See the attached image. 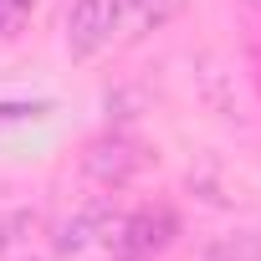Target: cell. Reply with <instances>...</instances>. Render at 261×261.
Segmentation results:
<instances>
[{"label":"cell","instance_id":"cell-5","mask_svg":"<svg viewBox=\"0 0 261 261\" xmlns=\"http://www.w3.org/2000/svg\"><path fill=\"white\" fill-rule=\"evenodd\" d=\"M113 220H118V210H113L108 200L82 205V210L57 230V256H77V251H87V246H102L108 230H113Z\"/></svg>","mask_w":261,"mask_h":261},{"label":"cell","instance_id":"cell-4","mask_svg":"<svg viewBox=\"0 0 261 261\" xmlns=\"http://www.w3.org/2000/svg\"><path fill=\"white\" fill-rule=\"evenodd\" d=\"M57 236L41 210H16L0 220V261H51Z\"/></svg>","mask_w":261,"mask_h":261},{"label":"cell","instance_id":"cell-7","mask_svg":"<svg viewBox=\"0 0 261 261\" xmlns=\"http://www.w3.org/2000/svg\"><path fill=\"white\" fill-rule=\"evenodd\" d=\"M205 261H261V236L256 230H236L205 246Z\"/></svg>","mask_w":261,"mask_h":261},{"label":"cell","instance_id":"cell-1","mask_svg":"<svg viewBox=\"0 0 261 261\" xmlns=\"http://www.w3.org/2000/svg\"><path fill=\"white\" fill-rule=\"evenodd\" d=\"M174 236H179V220H174V210L154 205V210L118 215L102 246L113 251V261H149V256L169 251V246H174Z\"/></svg>","mask_w":261,"mask_h":261},{"label":"cell","instance_id":"cell-2","mask_svg":"<svg viewBox=\"0 0 261 261\" xmlns=\"http://www.w3.org/2000/svg\"><path fill=\"white\" fill-rule=\"evenodd\" d=\"M149 164H154V154H149L139 139H128V134H102V139H92V144L82 149V174L97 179V185H108V190L139 179Z\"/></svg>","mask_w":261,"mask_h":261},{"label":"cell","instance_id":"cell-9","mask_svg":"<svg viewBox=\"0 0 261 261\" xmlns=\"http://www.w3.org/2000/svg\"><path fill=\"white\" fill-rule=\"evenodd\" d=\"M41 113H46V102H0V123H26Z\"/></svg>","mask_w":261,"mask_h":261},{"label":"cell","instance_id":"cell-3","mask_svg":"<svg viewBox=\"0 0 261 261\" xmlns=\"http://www.w3.org/2000/svg\"><path fill=\"white\" fill-rule=\"evenodd\" d=\"M118 31V0H72V16H67V51L77 62L97 57Z\"/></svg>","mask_w":261,"mask_h":261},{"label":"cell","instance_id":"cell-8","mask_svg":"<svg viewBox=\"0 0 261 261\" xmlns=\"http://www.w3.org/2000/svg\"><path fill=\"white\" fill-rule=\"evenodd\" d=\"M31 16V0H0V36H16Z\"/></svg>","mask_w":261,"mask_h":261},{"label":"cell","instance_id":"cell-6","mask_svg":"<svg viewBox=\"0 0 261 261\" xmlns=\"http://www.w3.org/2000/svg\"><path fill=\"white\" fill-rule=\"evenodd\" d=\"M185 11V0H118V31L123 36H149L159 26H169Z\"/></svg>","mask_w":261,"mask_h":261}]
</instances>
